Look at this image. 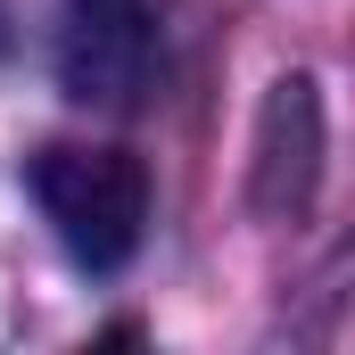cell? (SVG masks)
I'll use <instances>...</instances> for the list:
<instances>
[{"label":"cell","mask_w":355,"mask_h":355,"mask_svg":"<svg viewBox=\"0 0 355 355\" xmlns=\"http://www.w3.org/2000/svg\"><path fill=\"white\" fill-rule=\"evenodd\" d=\"M33 198L58 232V248L91 272H116L149 232V166L107 141H58L33 157Z\"/></svg>","instance_id":"6da1fadb"},{"label":"cell","mask_w":355,"mask_h":355,"mask_svg":"<svg viewBox=\"0 0 355 355\" xmlns=\"http://www.w3.org/2000/svg\"><path fill=\"white\" fill-rule=\"evenodd\" d=\"M58 83L83 107H141L157 83V17L149 0H67Z\"/></svg>","instance_id":"7a4b0ae2"},{"label":"cell","mask_w":355,"mask_h":355,"mask_svg":"<svg viewBox=\"0 0 355 355\" xmlns=\"http://www.w3.org/2000/svg\"><path fill=\"white\" fill-rule=\"evenodd\" d=\"M314 157H322V116H314V83L281 75L265 99V132H257V207L265 215H297L314 198Z\"/></svg>","instance_id":"3957f363"}]
</instances>
